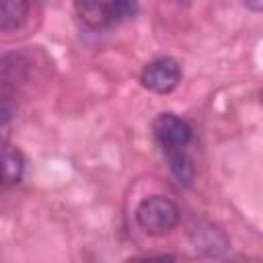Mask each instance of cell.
<instances>
[{
	"instance_id": "1",
	"label": "cell",
	"mask_w": 263,
	"mask_h": 263,
	"mask_svg": "<svg viewBox=\"0 0 263 263\" xmlns=\"http://www.w3.org/2000/svg\"><path fill=\"white\" fill-rule=\"evenodd\" d=\"M181 212L177 203L164 195H150L136 208V222L146 234H166L179 224Z\"/></svg>"
},
{
	"instance_id": "2",
	"label": "cell",
	"mask_w": 263,
	"mask_h": 263,
	"mask_svg": "<svg viewBox=\"0 0 263 263\" xmlns=\"http://www.w3.org/2000/svg\"><path fill=\"white\" fill-rule=\"evenodd\" d=\"M189 240L195 253L205 257H222L230 249L228 234L205 218H197L189 224Z\"/></svg>"
},
{
	"instance_id": "3",
	"label": "cell",
	"mask_w": 263,
	"mask_h": 263,
	"mask_svg": "<svg viewBox=\"0 0 263 263\" xmlns=\"http://www.w3.org/2000/svg\"><path fill=\"white\" fill-rule=\"evenodd\" d=\"M181 82V66L177 60L164 55L148 62L142 70V84L158 95H166Z\"/></svg>"
},
{
	"instance_id": "4",
	"label": "cell",
	"mask_w": 263,
	"mask_h": 263,
	"mask_svg": "<svg viewBox=\"0 0 263 263\" xmlns=\"http://www.w3.org/2000/svg\"><path fill=\"white\" fill-rule=\"evenodd\" d=\"M152 134L158 140V144L162 146V150L185 148L193 138L191 125L175 113H160L152 121Z\"/></svg>"
},
{
	"instance_id": "5",
	"label": "cell",
	"mask_w": 263,
	"mask_h": 263,
	"mask_svg": "<svg viewBox=\"0 0 263 263\" xmlns=\"http://www.w3.org/2000/svg\"><path fill=\"white\" fill-rule=\"evenodd\" d=\"M25 175V156L16 146L0 144V193L18 185Z\"/></svg>"
},
{
	"instance_id": "6",
	"label": "cell",
	"mask_w": 263,
	"mask_h": 263,
	"mask_svg": "<svg viewBox=\"0 0 263 263\" xmlns=\"http://www.w3.org/2000/svg\"><path fill=\"white\" fill-rule=\"evenodd\" d=\"M166 160H168V168L173 173V177L177 179V183L191 187L195 181V164L191 160V156L185 152V148H168L164 150Z\"/></svg>"
},
{
	"instance_id": "7",
	"label": "cell",
	"mask_w": 263,
	"mask_h": 263,
	"mask_svg": "<svg viewBox=\"0 0 263 263\" xmlns=\"http://www.w3.org/2000/svg\"><path fill=\"white\" fill-rule=\"evenodd\" d=\"M76 12L80 21L92 29H101L109 25V14H107V2L103 0H74Z\"/></svg>"
},
{
	"instance_id": "8",
	"label": "cell",
	"mask_w": 263,
	"mask_h": 263,
	"mask_svg": "<svg viewBox=\"0 0 263 263\" xmlns=\"http://www.w3.org/2000/svg\"><path fill=\"white\" fill-rule=\"evenodd\" d=\"M29 14V0H0V31L18 29Z\"/></svg>"
},
{
	"instance_id": "9",
	"label": "cell",
	"mask_w": 263,
	"mask_h": 263,
	"mask_svg": "<svg viewBox=\"0 0 263 263\" xmlns=\"http://www.w3.org/2000/svg\"><path fill=\"white\" fill-rule=\"evenodd\" d=\"M29 62L23 53H4L0 58V80L6 84H18L27 78Z\"/></svg>"
},
{
	"instance_id": "10",
	"label": "cell",
	"mask_w": 263,
	"mask_h": 263,
	"mask_svg": "<svg viewBox=\"0 0 263 263\" xmlns=\"http://www.w3.org/2000/svg\"><path fill=\"white\" fill-rule=\"evenodd\" d=\"M138 2L136 0H107V14L109 23H121L129 21L138 14Z\"/></svg>"
},
{
	"instance_id": "11",
	"label": "cell",
	"mask_w": 263,
	"mask_h": 263,
	"mask_svg": "<svg viewBox=\"0 0 263 263\" xmlns=\"http://www.w3.org/2000/svg\"><path fill=\"white\" fill-rule=\"evenodd\" d=\"M14 113H16L14 103L10 99H6V97H0V127L8 125L14 119Z\"/></svg>"
},
{
	"instance_id": "12",
	"label": "cell",
	"mask_w": 263,
	"mask_h": 263,
	"mask_svg": "<svg viewBox=\"0 0 263 263\" xmlns=\"http://www.w3.org/2000/svg\"><path fill=\"white\" fill-rule=\"evenodd\" d=\"M242 4L253 12H261L263 10V0H242Z\"/></svg>"
}]
</instances>
